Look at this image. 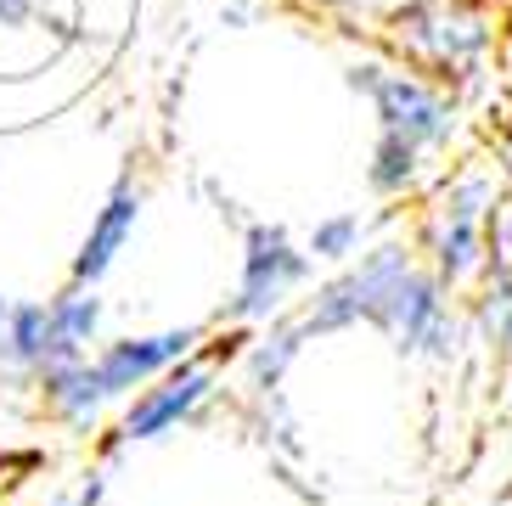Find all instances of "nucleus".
Segmentation results:
<instances>
[{
  "label": "nucleus",
  "mask_w": 512,
  "mask_h": 506,
  "mask_svg": "<svg viewBox=\"0 0 512 506\" xmlns=\"http://www.w3.org/2000/svg\"><path fill=\"white\" fill-rule=\"evenodd\" d=\"M496 203H501V175H490L479 164L451 169L428 192V209H422L417 225V253L451 293L473 287L490 265V214H496Z\"/></svg>",
  "instance_id": "1"
},
{
  "label": "nucleus",
  "mask_w": 512,
  "mask_h": 506,
  "mask_svg": "<svg viewBox=\"0 0 512 506\" xmlns=\"http://www.w3.org/2000/svg\"><path fill=\"white\" fill-rule=\"evenodd\" d=\"M501 23L484 0H411L389 17V51L417 74H439L445 90H462L484 74Z\"/></svg>",
  "instance_id": "2"
},
{
  "label": "nucleus",
  "mask_w": 512,
  "mask_h": 506,
  "mask_svg": "<svg viewBox=\"0 0 512 506\" xmlns=\"http://www.w3.org/2000/svg\"><path fill=\"white\" fill-rule=\"evenodd\" d=\"M349 90L366 96L377 113V130L411 141L417 152H451L462 135V102L456 90H445L439 79L417 74L406 62H383V57H361L349 68Z\"/></svg>",
  "instance_id": "3"
},
{
  "label": "nucleus",
  "mask_w": 512,
  "mask_h": 506,
  "mask_svg": "<svg viewBox=\"0 0 512 506\" xmlns=\"http://www.w3.org/2000/svg\"><path fill=\"white\" fill-rule=\"evenodd\" d=\"M411 265H422L417 237H383L372 248H361L349 265H338V276H327L316 293L304 298V310H299L304 338H332V332H349V327H361V321L372 327L377 304L389 298V287Z\"/></svg>",
  "instance_id": "4"
},
{
  "label": "nucleus",
  "mask_w": 512,
  "mask_h": 506,
  "mask_svg": "<svg viewBox=\"0 0 512 506\" xmlns=\"http://www.w3.org/2000/svg\"><path fill=\"white\" fill-rule=\"evenodd\" d=\"M226 360H231L226 343H203V349L186 355L181 366H169L158 383H147L141 394H130L124 411H119V422H113L107 456L124 450V445H152V439L175 433L181 422H192L197 411L214 400V388H220V377H226Z\"/></svg>",
  "instance_id": "5"
},
{
  "label": "nucleus",
  "mask_w": 512,
  "mask_h": 506,
  "mask_svg": "<svg viewBox=\"0 0 512 506\" xmlns=\"http://www.w3.org/2000/svg\"><path fill=\"white\" fill-rule=\"evenodd\" d=\"M316 259L287 237V225L271 220H254L242 231V276H237V293L226 298V327H265L276 315H287L293 293L310 282Z\"/></svg>",
  "instance_id": "6"
},
{
  "label": "nucleus",
  "mask_w": 512,
  "mask_h": 506,
  "mask_svg": "<svg viewBox=\"0 0 512 506\" xmlns=\"http://www.w3.org/2000/svg\"><path fill=\"white\" fill-rule=\"evenodd\" d=\"M197 349H203V327L124 332V338L96 343L91 372H96V383H102L107 400H130V394H141L147 383H158L169 366H181L186 355H197Z\"/></svg>",
  "instance_id": "7"
},
{
  "label": "nucleus",
  "mask_w": 512,
  "mask_h": 506,
  "mask_svg": "<svg viewBox=\"0 0 512 506\" xmlns=\"http://www.w3.org/2000/svg\"><path fill=\"white\" fill-rule=\"evenodd\" d=\"M141 180L124 169L119 180H113V192L102 197V209L91 214V231L79 237V253H74V265H68V282L79 287H102L107 282V270L119 265V253L124 242L136 237V225H141Z\"/></svg>",
  "instance_id": "8"
},
{
  "label": "nucleus",
  "mask_w": 512,
  "mask_h": 506,
  "mask_svg": "<svg viewBox=\"0 0 512 506\" xmlns=\"http://www.w3.org/2000/svg\"><path fill=\"white\" fill-rule=\"evenodd\" d=\"M62 360H79V355H68L57 343L46 298H12L6 327H0V372L34 388V377L46 372V366H62Z\"/></svg>",
  "instance_id": "9"
},
{
  "label": "nucleus",
  "mask_w": 512,
  "mask_h": 506,
  "mask_svg": "<svg viewBox=\"0 0 512 506\" xmlns=\"http://www.w3.org/2000/svg\"><path fill=\"white\" fill-rule=\"evenodd\" d=\"M34 394H40L51 422H62V428H74V433H96L102 411L113 405L102 394V383H96V372H91V355L46 366V372L34 377Z\"/></svg>",
  "instance_id": "10"
},
{
  "label": "nucleus",
  "mask_w": 512,
  "mask_h": 506,
  "mask_svg": "<svg viewBox=\"0 0 512 506\" xmlns=\"http://www.w3.org/2000/svg\"><path fill=\"white\" fill-rule=\"evenodd\" d=\"M304 327L299 315H276V321H265V332H254V338L242 343V388L254 394V400H265V394H282V377L293 372V360L304 355Z\"/></svg>",
  "instance_id": "11"
},
{
  "label": "nucleus",
  "mask_w": 512,
  "mask_h": 506,
  "mask_svg": "<svg viewBox=\"0 0 512 506\" xmlns=\"http://www.w3.org/2000/svg\"><path fill=\"white\" fill-rule=\"evenodd\" d=\"M467 327L490 360L507 366L512 360V265H484V276L473 282L467 298Z\"/></svg>",
  "instance_id": "12"
},
{
  "label": "nucleus",
  "mask_w": 512,
  "mask_h": 506,
  "mask_svg": "<svg viewBox=\"0 0 512 506\" xmlns=\"http://www.w3.org/2000/svg\"><path fill=\"white\" fill-rule=\"evenodd\" d=\"M422 180H428V152H417L411 141H400V135L377 130L372 152H366V186H372V197L400 203V197L422 192Z\"/></svg>",
  "instance_id": "13"
},
{
  "label": "nucleus",
  "mask_w": 512,
  "mask_h": 506,
  "mask_svg": "<svg viewBox=\"0 0 512 506\" xmlns=\"http://www.w3.org/2000/svg\"><path fill=\"white\" fill-rule=\"evenodd\" d=\"M46 310H51V332H57V343L68 355H91V343H102V321H107L102 287L68 282L46 298Z\"/></svg>",
  "instance_id": "14"
},
{
  "label": "nucleus",
  "mask_w": 512,
  "mask_h": 506,
  "mask_svg": "<svg viewBox=\"0 0 512 506\" xmlns=\"http://www.w3.org/2000/svg\"><path fill=\"white\" fill-rule=\"evenodd\" d=\"M366 231H372V225H366V214L338 209V214H327V220L310 225L304 253H310V259H321V265H349V259L366 248Z\"/></svg>",
  "instance_id": "15"
},
{
  "label": "nucleus",
  "mask_w": 512,
  "mask_h": 506,
  "mask_svg": "<svg viewBox=\"0 0 512 506\" xmlns=\"http://www.w3.org/2000/svg\"><path fill=\"white\" fill-rule=\"evenodd\" d=\"M496 40H501V79L512 85V17H501V34H496Z\"/></svg>",
  "instance_id": "16"
},
{
  "label": "nucleus",
  "mask_w": 512,
  "mask_h": 506,
  "mask_svg": "<svg viewBox=\"0 0 512 506\" xmlns=\"http://www.w3.org/2000/svg\"><path fill=\"white\" fill-rule=\"evenodd\" d=\"M6 310H12V298L0 293V327H6Z\"/></svg>",
  "instance_id": "17"
},
{
  "label": "nucleus",
  "mask_w": 512,
  "mask_h": 506,
  "mask_svg": "<svg viewBox=\"0 0 512 506\" xmlns=\"http://www.w3.org/2000/svg\"><path fill=\"white\" fill-rule=\"evenodd\" d=\"M57 506H74V495H68V501H57Z\"/></svg>",
  "instance_id": "18"
},
{
  "label": "nucleus",
  "mask_w": 512,
  "mask_h": 506,
  "mask_svg": "<svg viewBox=\"0 0 512 506\" xmlns=\"http://www.w3.org/2000/svg\"><path fill=\"white\" fill-rule=\"evenodd\" d=\"M507 372H512V360H507Z\"/></svg>",
  "instance_id": "19"
}]
</instances>
